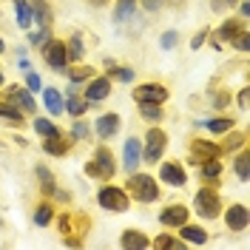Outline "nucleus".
<instances>
[{
    "instance_id": "nucleus-1",
    "label": "nucleus",
    "mask_w": 250,
    "mask_h": 250,
    "mask_svg": "<svg viewBox=\"0 0 250 250\" xmlns=\"http://www.w3.org/2000/svg\"><path fill=\"white\" fill-rule=\"evenodd\" d=\"M128 190H131V196L137 202H154L156 196H159V188H156L154 176H148V173H131Z\"/></svg>"
},
{
    "instance_id": "nucleus-2",
    "label": "nucleus",
    "mask_w": 250,
    "mask_h": 250,
    "mask_svg": "<svg viewBox=\"0 0 250 250\" xmlns=\"http://www.w3.org/2000/svg\"><path fill=\"white\" fill-rule=\"evenodd\" d=\"M114 156H111L108 148H97L94 151V159L85 165V173L88 176H103V179H111L114 176Z\"/></svg>"
},
{
    "instance_id": "nucleus-3",
    "label": "nucleus",
    "mask_w": 250,
    "mask_h": 250,
    "mask_svg": "<svg viewBox=\"0 0 250 250\" xmlns=\"http://www.w3.org/2000/svg\"><path fill=\"white\" fill-rule=\"evenodd\" d=\"M165 148H168V137H165V131L151 128L148 137H145V145H142V159H148V162H159L162 154H165Z\"/></svg>"
},
{
    "instance_id": "nucleus-4",
    "label": "nucleus",
    "mask_w": 250,
    "mask_h": 250,
    "mask_svg": "<svg viewBox=\"0 0 250 250\" xmlns=\"http://www.w3.org/2000/svg\"><path fill=\"white\" fill-rule=\"evenodd\" d=\"M97 199H100V208H105L111 213H125L128 210V193L120 190V188H103Z\"/></svg>"
},
{
    "instance_id": "nucleus-5",
    "label": "nucleus",
    "mask_w": 250,
    "mask_h": 250,
    "mask_svg": "<svg viewBox=\"0 0 250 250\" xmlns=\"http://www.w3.org/2000/svg\"><path fill=\"white\" fill-rule=\"evenodd\" d=\"M219 208H222V202H219L216 190L202 188V190L196 193V213H199L202 219H216L219 216Z\"/></svg>"
},
{
    "instance_id": "nucleus-6",
    "label": "nucleus",
    "mask_w": 250,
    "mask_h": 250,
    "mask_svg": "<svg viewBox=\"0 0 250 250\" xmlns=\"http://www.w3.org/2000/svg\"><path fill=\"white\" fill-rule=\"evenodd\" d=\"M43 60H46L51 68L62 71V68L68 65V57H65V43H60V40H51V37H48L46 43H43Z\"/></svg>"
},
{
    "instance_id": "nucleus-7",
    "label": "nucleus",
    "mask_w": 250,
    "mask_h": 250,
    "mask_svg": "<svg viewBox=\"0 0 250 250\" xmlns=\"http://www.w3.org/2000/svg\"><path fill=\"white\" fill-rule=\"evenodd\" d=\"M159 176L171 188H185V168L179 162H159Z\"/></svg>"
},
{
    "instance_id": "nucleus-8",
    "label": "nucleus",
    "mask_w": 250,
    "mask_h": 250,
    "mask_svg": "<svg viewBox=\"0 0 250 250\" xmlns=\"http://www.w3.org/2000/svg\"><path fill=\"white\" fill-rule=\"evenodd\" d=\"M137 103H165L168 100V88L165 85H156V83H145L134 91Z\"/></svg>"
},
{
    "instance_id": "nucleus-9",
    "label": "nucleus",
    "mask_w": 250,
    "mask_h": 250,
    "mask_svg": "<svg viewBox=\"0 0 250 250\" xmlns=\"http://www.w3.org/2000/svg\"><path fill=\"white\" fill-rule=\"evenodd\" d=\"M111 94V80L108 77H94L85 88V100L88 103H103L105 97Z\"/></svg>"
},
{
    "instance_id": "nucleus-10",
    "label": "nucleus",
    "mask_w": 250,
    "mask_h": 250,
    "mask_svg": "<svg viewBox=\"0 0 250 250\" xmlns=\"http://www.w3.org/2000/svg\"><path fill=\"white\" fill-rule=\"evenodd\" d=\"M142 159V142L137 137H131V140H125V151H123V165L128 171H137V165H140Z\"/></svg>"
},
{
    "instance_id": "nucleus-11",
    "label": "nucleus",
    "mask_w": 250,
    "mask_h": 250,
    "mask_svg": "<svg viewBox=\"0 0 250 250\" xmlns=\"http://www.w3.org/2000/svg\"><path fill=\"white\" fill-rule=\"evenodd\" d=\"M159 222L168 225V228H179V225L188 222V208L185 205H171V208H165V210L159 213Z\"/></svg>"
},
{
    "instance_id": "nucleus-12",
    "label": "nucleus",
    "mask_w": 250,
    "mask_h": 250,
    "mask_svg": "<svg viewBox=\"0 0 250 250\" xmlns=\"http://www.w3.org/2000/svg\"><path fill=\"white\" fill-rule=\"evenodd\" d=\"M225 225L230 230H245L248 228V208L245 205H230L228 213H225Z\"/></svg>"
},
{
    "instance_id": "nucleus-13",
    "label": "nucleus",
    "mask_w": 250,
    "mask_h": 250,
    "mask_svg": "<svg viewBox=\"0 0 250 250\" xmlns=\"http://www.w3.org/2000/svg\"><path fill=\"white\" fill-rule=\"evenodd\" d=\"M88 105H91V103H88L85 97H80V94L74 91V83H71V85H68V94H65V105H62V108H68L71 117H83Z\"/></svg>"
},
{
    "instance_id": "nucleus-14",
    "label": "nucleus",
    "mask_w": 250,
    "mask_h": 250,
    "mask_svg": "<svg viewBox=\"0 0 250 250\" xmlns=\"http://www.w3.org/2000/svg\"><path fill=\"white\" fill-rule=\"evenodd\" d=\"M120 125H123V123H120V117H117V114H103V117L97 120L94 128H97V134H100L103 140H111V137H117Z\"/></svg>"
},
{
    "instance_id": "nucleus-15",
    "label": "nucleus",
    "mask_w": 250,
    "mask_h": 250,
    "mask_svg": "<svg viewBox=\"0 0 250 250\" xmlns=\"http://www.w3.org/2000/svg\"><path fill=\"white\" fill-rule=\"evenodd\" d=\"M9 100L17 103V108H20V111H29V114L37 111V103H34V97H31L29 88H15V91L9 94Z\"/></svg>"
},
{
    "instance_id": "nucleus-16",
    "label": "nucleus",
    "mask_w": 250,
    "mask_h": 250,
    "mask_svg": "<svg viewBox=\"0 0 250 250\" xmlns=\"http://www.w3.org/2000/svg\"><path fill=\"white\" fill-rule=\"evenodd\" d=\"M29 6H31V15H34V23H37L40 29H46L48 23H51L48 3H46V0H29Z\"/></svg>"
},
{
    "instance_id": "nucleus-17",
    "label": "nucleus",
    "mask_w": 250,
    "mask_h": 250,
    "mask_svg": "<svg viewBox=\"0 0 250 250\" xmlns=\"http://www.w3.org/2000/svg\"><path fill=\"white\" fill-rule=\"evenodd\" d=\"M219 154H222L219 145L205 142V140H193V156H196V162H202V159H216Z\"/></svg>"
},
{
    "instance_id": "nucleus-18",
    "label": "nucleus",
    "mask_w": 250,
    "mask_h": 250,
    "mask_svg": "<svg viewBox=\"0 0 250 250\" xmlns=\"http://www.w3.org/2000/svg\"><path fill=\"white\" fill-rule=\"evenodd\" d=\"M15 15H17V26L20 29H31L34 26V15H31L29 0H15Z\"/></svg>"
},
{
    "instance_id": "nucleus-19",
    "label": "nucleus",
    "mask_w": 250,
    "mask_h": 250,
    "mask_svg": "<svg viewBox=\"0 0 250 250\" xmlns=\"http://www.w3.org/2000/svg\"><path fill=\"white\" fill-rule=\"evenodd\" d=\"M43 103H46L48 114H62V94L57 88H43Z\"/></svg>"
},
{
    "instance_id": "nucleus-20",
    "label": "nucleus",
    "mask_w": 250,
    "mask_h": 250,
    "mask_svg": "<svg viewBox=\"0 0 250 250\" xmlns=\"http://www.w3.org/2000/svg\"><path fill=\"white\" fill-rule=\"evenodd\" d=\"M179 228H182L179 233H182L185 242H193V245H205V242H208V233H205L199 225H188L185 222V225H179Z\"/></svg>"
},
{
    "instance_id": "nucleus-21",
    "label": "nucleus",
    "mask_w": 250,
    "mask_h": 250,
    "mask_svg": "<svg viewBox=\"0 0 250 250\" xmlns=\"http://www.w3.org/2000/svg\"><path fill=\"white\" fill-rule=\"evenodd\" d=\"M148 245H151V242H148L140 230H125L123 233V248L125 250H142V248H148Z\"/></svg>"
},
{
    "instance_id": "nucleus-22",
    "label": "nucleus",
    "mask_w": 250,
    "mask_h": 250,
    "mask_svg": "<svg viewBox=\"0 0 250 250\" xmlns=\"http://www.w3.org/2000/svg\"><path fill=\"white\" fill-rule=\"evenodd\" d=\"M242 29H245V26H242L239 20H225V23L219 26V31H216V40H233Z\"/></svg>"
},
{
    "instance_id": "nucleus-23",
    "label": "nucleus",
    "mask_w": 250,
    "mask_h": 250,
    "mask_svg": "<svg viewBox=\"0 0 250 250\" xmlns=\"http://www.w3.org/2000/svg\"><path fill=\"white\" fill-rule=\"evenodd\" d=\"M65 57L71 62L83 60V40H80V34H71V40L65 43Z\"/></svg>"
},
{
    "instance_id": "nucleus-24",
    "label": "nucleus",
    "mask_w": 250,
    "mask_h": 250,
    "mask_svg": "<svg viewBox=\"0 0 250 250\" xmlns=\"http://www.w3.org/2000/svg\"><path fill=\"white\" fill-rule=\"evenodd\" d=\"M140 114L148 123H156L162 120V103H140Z\"/></svg>"
},
{
    "instance_id": "nucleus-25",
    "label": "nucleus",
    "mask_w": 250,
    "mask_h": 250,
    "mask_svg": "<svg viewBox=\"0 0 250 250\" xmlns=\"http://www.w3.org/2000/svg\"><path fill=\"white\" fill-rule=\"evenodd\" d=\"M134 12H137V0H120V3H117V12H114V20L123 23V20H128Z\"/></svg>"
},
{
    "instance_id": "nucleus-26",
    "label": "nucleus",
    "mask_w": 250,
    "mask_h": 250,
    "mask_svg": "<svg viewBox=\"0 0 250 250\" xmlns=\"http://www.w3.org/2000/svg\"><path fill=\"white\" fill-rule=\"evenodd\" d=\"M205 128L210 131V134H225V131H230L233 128V117H219V120H208Z\"/></svg>"
},
{
    "instance_id": "nucleus-27",
    "label": "nucleus",
    "mask_w": 250,
    "mask_h": 250,
    "mask_svg": "<svg viewBox=\"0 0 250 250\" xmlns=\"http://www.w3.org/2000/svg\"><path fill=\"white\" fill-rule=\"evenodd\" d=\"M37 176H40V188H43V193L54 196V193H57V188H54V176H51V171H46V168L40 165V168H37Z\"/></svg>"
},
{
    "instance_id": "nucleus-28",
    "label": "nucleus",
    "mask_w": 250,
    "mask_h": 250,
    "mask_svg": "<svg viewBox=\"0 0 250 250\" xmlns=\"http://www.w3.org/2000/svg\"><path fill=\"white\" fill-rule=\"evenodd\" d=\"M199 173H202L205 179H216L219 173H222V165H219L216 159H202L199 162Z\"/></svg>"
},
{
    "instance_id": "nucleus-29",
    "label": "nucleus",
    "mask_w": 250,
    "mask_h": 250,
    "mask_svg": "<svg viewBox=\"0 0 250 250\" xmlns=\"http://www.w3.org/2000/svg\"><path fill=\"white\" fill-rule=\"evenodd\" d=\"M34 131H37V134H43L46 140H51V137H60L57 125H54V123H48V120H43V117H40V120H34Z\"/></svg>"
},
{
    "instance_id": "nucleus-30",
    "label": "nucleus",
    "mask_w": 250,
    "mask_h": 250,
    "mask_svg": "<svg viewBox=\"0 0 250 250\" xmlns=\"http://www.w3.org/2000/svg\"><path fill=\"white\" fill-rule=\"evenodd\" d=\"M51 219H54V210H51V205H46V202L37 205V210H34V222H37L40 228H46Z\"/></svg>"
},
{
    "instance_id": "nucleus-31",
    "label": "nucleus",
    "mask_w": 250,
    "mask_h": 250,
    "mask_svg": "<svg viewBox=\"0 0 250 250\" xmlns=\"http://www.w3.org/2000/svg\"><path fill=\"white\" fill-rule=\"evenodd\" d=\"M43 151H46V154H54V156H62L65 154V142H62L60 137H51V140L43 142Z\"/></svg>"
},
{
    "instance_id": "nucleus-32",
    "label": "nucleus",
    "mask_w": 250,
    "mask_h": 250,
    "mask_svg": "<svg viewBox=\"0 0 250 250\" xmlns=\"http://www.w3.org/2000/svg\"><path fill=\"white\" fill-rule=\"evenodd\" d=\"M154 248H171V250H182V248H185V239H171V236H159V239H154Z\"/></svg>"
},
{
    "instance_id": "nucleus-33",
    "label": "nucleus",
    "mask_w": 250,
    "mask_h": 250,
    "mask_svg": "<svg viewBox=\"0 0 250 250\" xmlns=\"http://www.w3.org/2000/svg\"><path fill=\"white\" fill-rule=\"evenodd\" d=\"M250 159H248V154H242L239 159H236V176L242 179V182H248V176H250V165H248Z\"/></svg>"
},
{
    "instance_id": "nucleus-34",
    "label": "nucleus",
    "mask_w": 250,
    "mask_h": 250,
    "mask_svg": "<svg viewBox=\"0 0 250 250\" xmlns=\"http://www.w3.org/2000/svg\"><path fill=\"white\" fill-rule=\"evenodd\" d=\"M0 120H12V123H20V120H23V111L15 108V105H0Z\"/></svg>"
},
{
    "instance_id": "nucleus-35",
    "label": "nucleus",
    "mask_w": 250,
    "mask_h": 250,
    "mask_svg": "<svg viewBox=\"0 0 250 250\" xmlns=\"http://www.w3.org/2000/svg\"><path fill=\"white\" fill-rule=\"evenodd\" d=\"M239 51H250V34H248V29H242L239 34H236L233 40H230Z\"/></svg>"
},
{
    "instance_id": "nucleus-36",
    "label": "nucleus",
    "mask_w": 250,
    "mask_h": 250,
    "mask_svg": "<svg viewBox=\"0 0 250 250\" xmlns=\"http://www.w3.org/2000/svg\"><path fill=\"white\" fill-rule=\"evenodd\" d=\"M176 43H179V34H176V31H165V34L159 37V46L165 48V51H171Z\"/></svg>"
},
{
    "instance_id": "nucleus-37",
    "label": "nucleus",
    "mask_w": 250,
    "mask_h": 250,
    "mask_svg": "<svg viewBox=\"0 0 250 250\" xmlns=\"http://www.w3.org/2000/svg\"><path fill=\"white\" fill-rule=\"evenodd\" d=\"M71 83H80V80H88L91 77V68H85V65H80V68H71V71H65Z\"/></svg>"
},
{
    "instance_id": "nucleus-38",
    "label": "nucleus",
    "mask_w": 250,
    "mask_h": 250,
    "mask_svg": "<svg viewBox=\"0 0 250 250\" xmlns=\"http://www.w3.org/2000/svg\"><path fill=\"white\" fill-rule=\"evenodd\" d=\"M26 88H29V91H40V88H43V83H40V77H37V74H34V71H26Z\"/></svg>"
},
{
    "instance_id": "nucleus-39",
    "label": "nucleus",
    "mask_w": 250,
    "mask_h": 250,
    "mask_svg": "<svg viewBox=\"0 0 250 250\" xmlns=\"http://www.w3.org/2000/svg\"><path fill=\"white\" fill-rule=\"evenodd\" d=\"M114 77L123 80V83H131V80H134V68H128V65H120V68H114Z\"/></svg>"
},
{
    "instance_id": "nucleus-40",
    "label": "nucleus",
    "mask_w": 250,
    "mask_h": 250,
    "mask_svg": "<svg viewBox=\"0 0 250 250\" xmlns=\"http://www.w3.org/2000/svg\"><path fill=\"white\" fill-rule=\"evenodd\" d=\"M71 137L85 140V137H88V125H85V123H74V125H71Z\"/></svg>"
},
{
    "instance_id": "nucleus-41",
    "label": "nucleus",
    "mask_w": 250,
    "mask_h": 250,
    "mask_svg": "<svg viewBox=\"0 0 250 250\" xmlns=\"http://www.w3.org/2000/svg\"><path fill=\"white\" fill-rule=\"evenodd\" d=\"M46 40H48V26H46V29H40V31H34V34H31V43H37V46H43Z\"/></svg>"
},
{
    "instance_id": "nucleus-42",
    "label": "nucleus",
    "mask_w": 250,
    "mask_h": 250,
    "mask_svg": "<svg viewBox=\"0 0 250 250\" xmlns=\"http://www.w3.org/2000/svg\"><path fill=\"white\" fill-rule=\"evenodd\" d=\"M205 40H208V31H199V34H196V37L190 40V46H193V48H202Z\"/></svg>"
},
{
    "instance_id": "nucleus-43",
    "label": "nucleus",
    "mask_w": 250,
    "mask_h": 250,
    "mask_svg": "<svg viewBox=\"0 0 250 250\" xmlns=\"http://www.w3.org/2000/svg\"><path fill=\"white\" fill-rule=\"evenodd\" d=\"M242 142H245V137H239V134H236L233 140L228 142V151H230V148H239V145H242Z\"/></svg>"
},
{
    "instance_id": "nucleus-44",
    "label": "nucleus",
    "mask_w": 250,
    "mask_h": 250,
    "mask_svg": "<svg viewBox=\"0 0 250 250\" xmlns=\"http://www.w3.org/2000/svg\"><path fill=\"white\" fill-rule=\"evenodd\" d=\"M159 3H162V0H145V9H148V12H156Z\"/></svg>"
},
{
    "instance_id": "nucleus-45",
    "label": "nucleus",
    "mask_w": 250,
    "mask_h": 250,
    "mask_svg": "<svg viewBox=\"0 0 250 250\" xmlns=\"http://www.w3.org/2000/svg\"><path fill=\"white\" fill-rule=\"evenodd\" d=\"M248 94L250 91H239V105H242V108H248Z\"/></svg>"
},
{
    "instance_id": "nucleus-46",
    "label": "nucleus",
    "mask_w": 250,
    "mask_h": 250,
    "mask_svg": "<svg viewBox=\"0 0 250 250\" xmlns=\"http://www.w3.org/2000/svg\"><path fill=\"white\" fill-rule=\"evenodd\" d=\"M239 12H242V17H248V15H250V3H248V0H245V3L239 6Z\"/></svg>"
},
{
    "instance_id": "nucleus-47",
    "label": "nucleus",
    "mask_w": 250,
    "mask_h": 250,
    "mask_svg": "<svg viewBox=\"0 0 250 250\" xmlns=\"http://www.w3.org/2000/svg\"><path fill=\"white\" fill-rule=\"evenodd\" d=\"M225 9V0H213V12H222Z\"/></svg>"
},
{
    "instance_id": "nucleus-48",
    "label": "nucleus",
    "mask_w": 250,
    "mask_h": 250,
    "mask_svg": "<svg viewBox=\"0 0 250 250\" xmlns=\"http://www.w3.org/2000/svg\"><path fill=\"white\" fill-rule=\"evenodd\" d=\"M3 83H6V77H3V71H0V85H3Z\"/></svg>"
},
{
    "instance_id": "nucleus-49",
    "label": "nucleus",
    "mask_w": 250,
    "mask_h": 250,
    "mask_svg": "<svg viewBox=\"0 0 250 250\" xmlns=\"http://www.w3.org/2000/svg\"><path fill=\"white\" fill-rule=\"evenodd\" d=\"M94 3H97V6H103V3H105V0H94Z\"/></svg>"
},
{
    "instance_id": "nucleus-50",
    "label": "nucleus",
    "mask_w": 250,
    "mask_h": 250,
    "mask_svg": "<svg viewBox=\"0 0 250 250\" xmlns=\"http://www.w3.org/2000/svg\"><path fill=\"white\" fill-rule=\"evenodd\" d=\"M225 3H230V6H233V3H236V0H225Z\"/></svg>"
},
{
    "instance_id": "nucleus-51",
    "label": "nucleus",
    "mask_w": 250,
    "mask_h": 250,
    "mask_svg": "<svg viewBox=\"0 0 250 250\" xmlns=\"http://www.w3.org/2000/svg\"><path fill=\"white\" fill-rule=\"evenodd\" d=\"M3 48H6V46H3V40H0V51H3Z\"/></svg>"
}]
</instances>
